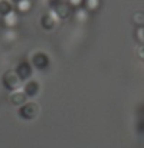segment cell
<instances>
[{
  "label": "cell",
  "instance_id": "9a60e30c",
  "mask_svg": "<svg viewBox=\"0 0 144 148\" xmlns=\"http://www.w3.org/2000/svg\"><path fill=\"white\" fill-rule=\"evenodd\" d=\"M72 7H74V10H76V9H79V7H84V1L85 0H66Z\"/></svg>",
  "mask_w": 144,
  "mask_h": 148
},
{
  "label": "cell",
  "instance_id": "ac0fdd59",
  "mask_svg": "<svg viewBox=\"0 0 144 148\" xmlns=\"http://www.w3.org/2000/svg\"><path fill=\"white\" fill-rule=\"evenodd\" d=\"M59 1H61V0H48V7L52 10V9H53V7H55V6H56Z\"/></svg>",
  "mask_w": 144,
  "mask_h": 148
},
{
  "label": "cell",
  "instance_id": "3957f363",
  "mask_svg": "<svg viewBox=\"0 0 144 148\" xmlns=\"http://www.w3.org/2000/svg\"><path fill=\"white\" fill-rule=\"evenodd\" d=\"M14 71H16V73L19 75V78H20L23 82H26V81H29V79L33 76L35 68H33V65L30 63V60L23 59V60H20V62L16 65Z\"/></svg>",
  "mask_w": 144,
  "mask_h": 148
},
{
  "label": "cell",
  "instance_id": "4fadbf2b",
  "mask_svg": "<svg viewBox=\"0 0 144 148\" xmlns=\"http://www.w3.org/2000/svg\"><path fill=\"white\" fill-rule=\"evenodd\" d=\"M131 20L136 26H144V12L143 10L134 12V14L131 16Z\"/></svg>",
  "mask_w": 144,
  "mask_h": 148
},
{
  "label": "cell",
  "instance_id": "d6986e66",
  "mask_svg": "<svg viewBox=\"0 0 144 148\" xmlns=\"http://www.w3.org/2000/svg\"><path fill=\"white\" fill-rule=\"evenodd\" d=\"M10 1H12V3H13V4H14V6H16V4H17V3H19V1H22V0H10Z\"/></svg>",
  "mask_w": 144,
  "mask_h": 148
},
{
  "label": "cell",
  "instance_id": "8992f818",
  "mask_svg": "<svg viewBox=\"0 0 144 148\" xmlns=\"http://www.w3.org/2000/svg\"><path fill=\"white\" fill-rule=\"evenodd\" d=\"M58 22H59V19H58V16L50 10V12H46V13H43L42 16H41V19H39V23H41V27L43 29V30H53L56 26H58Z\"/></svg>",
  "mask_w": 144,
  "mask_h": 148
},
{
  "label": "cell",
  "instance_id": "7c38bea8",
  "mask_svg": "<svg viewBox=\"0 0 144 148\" xmlns=\"http://www.w3.org/2000/svg\"><path fill=\"white\" fill-rule=\"evenodd\" d=\"M14 7H16V10H17L20 14H25V13L30 12V9H32V0H22V1H19Z\"/></svg>",
  "mask_w": 144,
  "mask_h": 148
},
{
  "label": "cell",
  "instance_id": "8fae6325",
  "mask_svg": "<svg viewBox=\"0 0 144 148\" xmlns=\"http://www.w3.org/2000/svg\"><path fill=\"white\" fill-rule=\"evenodd\" d=\"M101 4H102V0H85L84 1V9H87L90 13H94V12L99 10Z\"/></svg>",
  "mask_w": 144,
  "mask_h": 148
},
{
  "label": "cell",
  "instance_id": "ba28073f",
  "mask_svg": "<svg viewBox=\"0 0 144 148\" xmlns=\"http://www.w3.org/2000/svg\"><path fill=\"white\" fill-rule=\"evenodd\" d=\"M22 89H23V92L26 94L28 98H35L41 92V85H39V82H36V81H33L30 78L29 81L25 82V85H23Z\"/></svg>",
  "mask_w": 144,
  "mask_h": 148
},
{
  "label": "cell",
  "instance_id": "9c48e42d",
  "mask_svg": "<svg viewBox=\"0 0 144 148\" xmlns=\"http://www.w3.org/2000/svg\"><path fill=\"white\" fill-rule=\"evenodd\" d=\"M9 102L13 105V106H20V105H23L25 102H28V97H26V94L23 92V89H16V91H12L10 94H9Z\"/></svg>",
  "mask_w": 144,
  "mask_h": 148
},
{
  "label": "cell",
  "instance_id": "7a4b0ae2",
  "mask_svg": "<svg viewBox=\"0 0 144 148\" xmlns=\"http://www.w3.org/2000/svg\"><path fill=\"white\" fill-rule=\"evenodd\" d=\"M30 63L38 71H48L50 68V58H49V55L46 52L38 50L30 56Z\"/></svg>",
  "mask_w": 144,
  "mask_h": 148
},
{
  "label": "cell",
  "instance_id": "30bf717a",
  "mask_svg": "<svg viewBox=\"0 0 144 148\" xmlns=\"http://www.w3.org/2000/svg\"><path fill=\"white\" fill-rule=\"evenodd\" d=\"M14 10V4L10 0H0V17L7 16Z\"/></svg>",
  "mask_w": 144,
  "mask_h": 148
},
{
  "label": "cell",
  "instance_id": "e0dca14e",
  "mask_svg": "<svg viewBox=\"0 0 144 148\" xmlns=\"http://www.w3.org/2000/svg\"><path fill=\"white\" fill-rule=\"evenodd\" d=\"M137 58L141 62H144V43H140L138 48H137Z\"/></svg>",
  "mask_w": 144,
  "mask_h": 148
},
{
  "label": "cell",
  "instance_id": "6da1fadb",
  "mask_svg": "<svg viewBox=\"0 0 144 148\" xmlns=\"http://www.w3.org/2000/svg\"><path fill=\"white\" fill-rule=\"evenodd\" d=\"M25 82L19 78V75L16 73L14 69L12 71H6L1 76V85L3 88L7 91V92H12V91H16V89H20L22 85Z\"/></svg>",
  "mask_w": 144,
  "mask_h": 148
},
{
  "label": "cell",
  "instance_id": "52a82bcc",
  "mask_svg": "<svg viewBox=\"0 0 144 148\" xmlns=\"http://www.w3.org/2000/svg\"><path fill=\"white\" fill-rule=\"evenodd\" d=\"M19 19H20V13H19V12L16 10V7H14V10H13L12 13H9V14L4 16V17H0V23H1L3 27H6V29H12V27L17 26Z\"/></svg>",
  "mask_w": 144,
  "mask_h": 148
},
{
  "label": "cell",
  "instance_id": "5bb4252c",
  "mask_svg": "<svg viewBox=\"0 0 144 148\" xmlns=\"http://www.w3.org/2000/svg\"><path fill=\"white\" fill-rule=\"evenodd\" d=\"M134 39L140 43H144V26H136L134 30Z\"/></svg>",
  "mask_w": 144,
  "mask_h": 148
},
{
  "label": "cell",
  "instance_id": "5b68a950",
  "mask_svg": "<svg viewBox=\"0 0 144 148\" xmlns=\"http://www.w3.org/2000/svg\"><path fill=\"white\" fill-rule=\"evenodd\" d=\"M52 12L58 16L59 20H66V19H69V17L74 14V7H72L66 0H61V1L52 9Z\"/></svg>",
  "mask_w": 144,
  "mask_h": 148
},
{
  "label": "cell",
  "instance_id": "2e32d148",
  "mask_svg": "<svg viewBox=\"0 0 144 148\" xmlns=\"http://www.w3.org/2000/svg\"><path fill=\"white\" fill-rule=\"evenodd\" d=\"M137 132L144 135V116H140V119L137 121Z\"/></svg>",
  "mask_w": 144,
  "mask_h": 148
},
{
  "label": "cell",
  "instance_id": "277c9868",
  "mask_svg": "<svg viewBox=\"0 0 144 148\" xmlns=\"http://www.w3.org/2000/svg\"><path fill=\"white\" fill-rule=\"evenodd\" d=\"M17 115L25 121H32L38 115V106L32 102H25L23 105L17 106Z\"/></svg>",
  "mask_w": 144,
  "mask_h": 148
}]
</instances>
